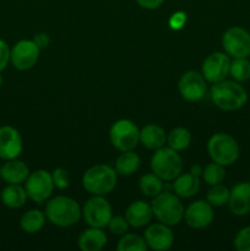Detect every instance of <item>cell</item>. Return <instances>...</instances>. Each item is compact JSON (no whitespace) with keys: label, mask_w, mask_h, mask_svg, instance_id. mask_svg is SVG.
I'll use <instances>...</instances> for the list:
<instances>
[{"label":"cell","mask_w":250,"mask_h":251,"mask_svg":"<svg viewBox=\"0 0 250 251\" xmlns=\"http://www.w3.org/2000/svg\"><path fill=\"white\" fill-rule=\"evenodd\" d=\"M46 217L51 225L60 228L75 226L82 217V208L77 201L65 195L50 199L46 206Z\"/></svg>","instance_id":"obj_1"},{"label":"cell","mask_w":250,"mask_h":251,"mask_svg":"<svg viewBox=\"0 0 250 251\" xmlns=\"http://www.w3.org/2000/svg\"><path fill=\"white\" fill-rule=\"evenodd\" d=\"M211 100L220 109L225 112H234L247 104L248 92L240 82L234 80H223L212 85Z\"/></svg>","instance_id":"obj_2"},{"label":"cell","mask_w":250,"mask_h":251,"mask_svg":"<svg viewBox=\"0 0 250 251\" xmlns=\"http://www.w3.org/2000/svg\"><path fill=\"white\" fill-rule=\"evenodd\" d=\"M117 183V171L108 164L100 163L90 167L82 176L83 189L91 195H108L114 190Z\"/></svg>","instance_id":"obj_3"},{"label":"cell","mask_w":250,"mask_h":251,"mask_svg":"<svg viewBox=\"0 0 250 251\" xmlns=\"http://www.w3.org/2000/svg\"><path fill=\"white\" fill-rule=\"evenodd\" d=\"M152 212L158 222L169 226H176L184 218V206L176 194L162 191L154 196L151 202Z\"/></svg>","instance_id":"obj_4"},{"label":"cell","mask_w":250,"mask_h":251,"mask_svg":"<svg viewBox=\"0 0 250 251\" xmlns=\"http://www.w3.org/2000/svg\"><path fill=\"white\" fill-rule=\"evenodd\" d=\"M207 152L210 158L221 166H232L239 158L240 149L237 140L225 132L213 134L207 141Z\"/></svg>","instance_id":"obj_5"},{"label":"cell","mask_w":250,"mask_h":251,"mask_svg":"<svg viewBox=\"0 0 250 251\" xmlns=\"http://www.w3.org/2000/svg\"><path fill=\"white\" fill-rule=\"evenodd\" d=\"M151 171L163 181H173L183 173V158L178 151L163 146L152 156Z\"/></svg>","instance_id":"obj_6"},{"label":"cell","mask_w":250,"mask_h":251,"mask_svg":"<svg viewBox=\"0 0 250 251\" xmlns=\"http://www.w3.org/2000/svg\"><path fill=\"white\" fill-rule=\"evenodd\" d=\"M109 140L118 151H131L140 142V129L129 119L117 120L109 129Z\"/></svg>","instance_id":"obj_7"},{"label":"cell","mask_w":250,"mask_h":251,"mask_svg":"<svg viewBox=\"0 0 250 251\" xmlns=\"http://www.w3.org/2000/svg\"><path fill=\"white\" fill-rule=\"evenodd\" d=\"M112 216V206L104 196L92 195L82 207V217L90 227L104 229Z\"/></svg>","instance_id":"obj_8"},{"label":"cell","mask_w":250,"mask_h":251,"mask_svg":"<svg viewBox=\"0 0 250 251\" xmlns=\"http://www.w3.org/2000/svg\"><path fill=\"white\" fill-rule=\"evenodd\" d=\"M25 189L28 199L36 203H43L49 200L53 194L54 186L51 173L44 169H38L33 173H29L28 178L25 181Z\"/></svg>","instance_id":"obj_9"},{"label":"cell","mask_w":250,"mask_h":251,"mask_svg":"<svg viewBox=\"0 0 250 251\" xmlns=\"http://www.w3.org/2000/svg\"><path fill=\"white\" fill-rule=\"evenodd\" d=\"M222 47L230 58H249L250 33L240 26H232L222 36Z\"/></svg>","instance_id":"obj_10"},{"label":"cell","mask_w":250,"mask_h":251,"mask_svg":"<svg viewBox=\"0 0 250 251\" xmlns=\"http://www.w3.org/2000/svg\"><path fill=\"white\" fill-rule=\"evenodd\" d=\"M39 53L41 49L33 39H21L10 49V63L20 71L29 70L38 61Z\"/></svg>","instance_id":"obj_11"},{"label":"cell","mask_w":250,"mask_h":251,"mask_svg":"<svg viewBox=\"0 0 250 251\" xmlns=\"http://www.w3.org/2000/svg\"><path fill=\"white\" fill-rule=\"evenodd\" d=\"M230 56L223 51H215L206 56L201 66V74L210 83H217L225 80L229 75Z\"/></svg>","instance_id":"obj_12"},{"label":"cell","mask_w":250,"mask_h":251,"mask_svg":"<svg viewBox=\"0 0 250 251\" xmlns=\"http://www.w3.org/2000/svg\"><path fill=\"white\" fill-rule=\"evenodd\" d=\"M178 90L181 97L188 102H199L205 97L207 91V81L201 73L189 70L179 78Z\"/></svg>","instance_id":"obj_13"},{"label":"cell","mask_w":250,"mask_h":251,"mask_svg":"<svg viewBox=\"0 0 250 251\" xmlns=\"http://www.w3.org/2000/svg\"><path fill=\"white\" fill-rule=\"evenodd\" d=\"M215 213L212 205L203 200L191 202L184 210V221L193 229H203L212 223Z\"/></svg>","instance_id":"obj_14"},{"label":"cell","mask_w":250,"mask_h":251,"mask_svg":"<svg viewBox=\"0 0 250 251\" xmlns=\"http://www.w3.org/2000/svg\"><path fill=\"white\" fill-rule=\"evenodd\" d=\"M144 238L147 247L154 251L169 250L174 244V234L171 227L161 222L150 225L145 230Z\"/></svg>","instance_id":"obj_15"},{"label":"cell","mask_w":250,"mask_h":251,"mask_svg":"<svg viewBox=\"0 0 250 251\" xmlns=\"http://www.w3.org/2000/svg\"><path fill=\"white\" fill-rule=\"evenodd\" d=\"M24 149L21 134L19 130L10 125L0 127V159L9 161L21 154Z\"/></svg>","instance_id":"obj_16"},{"label":"cell","mask_w":250,"mask_h":251,"mask_svg":"<svg viewBox=\"0 0 250 251\" xmlns=\"http://www.w3.org/2000/svg\"><path fill=\"white\" fill-rule=\"evenodd\" d=\"M228 207L234 216L243 217L250 213V181L237 183L229 193Z\"/></svg>","instance_id":"obj_17"},{"label":"cell","mask_w":250,"mask_h":251,"mask_svg":"<svg viewBox=\"0 0 250 251\" xmlns=\"http://www.w3.org/2000/svg\"><path fill=\"white\" fill-rule=\"evenodd\" d=\"M153 217L151 203L146 201L137 200L130 203L125 211V218L129 222L130 227L142 228L149 225Z\"/></svg>","instance_id":"obj_18"},{"label":"cell","mask_w":250,"mask_h":251,"mask_svg":"<svg viewBox=\"0 0 250 251\" xmlns=\"http://www.w3.org/2000/svg\"><path fill=\"white\" fill-rule=\"evenodd\" d=\"M0 176L7 184H24L29 176V168L20 159H9L0 167Z\"/></svg>","instance_id":"obj_19"},{"label":"cell","mask_w":250,"mask_h":251,"mask_svg":"<svg viewBox=\"0 0 250 251\" xmlns=\"http://www.w3.org/2000/svg\"><path fill=\"white\" fill-rule=\"evenodd\" d=\"M140 142L147 150L156 151L167 144V132L163 127L157 124L145 125L140 130Z\"/></svg>","instance_id":"obj_20"},{"label":"cell","mask_w":250,"mask_h":251,"mask_svg":"<svg viewBox=\"0 0 250 251\" xmlns=\"http://www.w3.org/2000/svg\"><path fill=\"white\" fill-rule=\"evenodd\" d=\"M173 181V191L179 198H193L200 190V176H195L191 172L184 174L181 173Z\"/></svg>","instance_id":"obj_21"},{"label":"cell","mask_w":250,"mask_h":251,"mask_svg":"<svg viewBox=\"0 0 250 251\" xmlns=\"http://www.w3.org/2000/svg\"><path fill=\"white\" fill-rule=\"evenodd\" d=\"M77 244L82 251H100L107 244V235L102 228L90 227L81 233Z\"/></svg>","instance_id":"obj_22"},{"label":"cell","mask_w":250,"mask_h":251,"mask_svg":"<svg viewBox=\"0 0 250 251\" xmlns=\"http://www.w3.org/2000/svg\"><path fill=\"white\" fill-rule=\"evenodd\" d=\"M0 199L7 208L16 210V208H21L22 206H25L28 196H27L26 189L21 184H7L2 189Z\"/></svg>","instance_id":"obj_23"},{"label":"cell","mask_w":250,"mask_h":251,"mask_svg":"<svg viewBox=\"0 0 250 251\" xmlns=\"http://www.w3.org/2000/svg\"><path fill=\"white\" fill-rule=\"evenodd\" d=\"M141 166V158L134 150L131 151H124L118 156L115 161V171L119 176H129L136 173Z\"/></svg>","instance_id":"obj_24"},{"label":"cell","mask_w":250,"mask_h":251,"mask_svg":"<svg viewBox=\"0 0 250 251\" xmlns=\"http://www.w3.org/2000/svg\"><path fill=\"white\" fill-rule=\"evenodd\" d=\"M46 221V213L39 210H29L20 218V228L27 234H34L44 227Z\"/></svg>","instance_id":"obj_25"},{"label":"cell","mask_w":250,"mask_h":251,"mask_svg":"<svg viewBox=\"0 0 250 251\" xmlns=\"http://www.w3.org/2000/svg\"><path fill=\"white\" fill-rule=\"evenodd\" d=\"M191 144V134L186 127H174L167 134V145L171 149L180 152L188 149Z\"/></svg>","instance_id":"obj_26"},{"label":"cell","mask_w":250,"mask_h":251,"mask_svg":"<svg viewBox=\"0 0 250 251\" xmlns=\"http://www.w3.org/2000/svg\"><path fill=\"white\" fill-rule=\"evenodd\" d=\"M139 188L145 196L154 198L163 191V180L152 172L140 178Z\"/></svg>","instance_id":"obj_27"},{"label":"cell","mask_w":250,"mask_h":251,"mask_svg":"<svg viewBox=\"0 0 250 251\" xmlns=\"http://www.w3.org/2000/svg\"><path fill=\"white\" fill-rule=\"evenodd\" d=\"M149 249L145 238L134 233H125L117 245L118 251H146Z\"/></svg>","instance_id":"obj_28"},{"label":"cell","mask_w":250,"mask_h":251,"mask_svg":"<svg viewBox=\"0 0 250 251\" xmlns=\"http://www.w3.org/2000/svg\"><path fill=\"white\" fill-rule=\"evenodd\" d=\"M229 193V189L227 186L222 185V184L211 185L207 194H206V201L210 205H212V207H221V206H225L228 203Z\"/></svg>","instance_id":"obj_29"},{"label":"cell","mask_w":250,"mask_h":251,"mask_svg":"<svg viewBox=\"0 0 250 251\" xmlns=\"http://www.w3.org/2000/svg\"><path fill=\"white\" fill-rule=\"evenodd\" d=\"M229 75L237 82L250 80V61L248 58H233L230 61Z\"/></svg>","instance_id":"obj_30"},{"label":"cell","mask_w":250,"mask_h":251,"mask_svg":"<svg viewBox=\"0 0 250 251\" xmlns=\"http://www.w3.org/2000/svg\"><path fill=\"white\" fill-rule=\"evenodd\" d=\"M202 178L205 183H207L210 186L221 184L225 178V166H221V164L212 161L203 168Z\"/></svg>","instance_id":"obj_31"},{"label":"cell","mask_w":250,"mask_h":251,"mask_svg":"<svg viewBox=\"0 0 250 251\" xmlns=\"http://www.w3.org/2000/svg\"><path fill=\"white\" fill-rule=\"evenodd\" d=\"M130 225L126 221V218L122 217V216H115V217L110 218L109 223H108L107 228L109 232L114 235H124L129 229Z\"/></svg>","instance_id":"obj_32"},{"label":"cell","mask_w":250,"mask_h":251,"mask_svg":"<svg viewBox=\"0 0 250 251\" xmlns=\"http://www.w3.org/2000/svg\"><path fill=\"white\" fill-rule=\"evenodd\" d=\"M233 244L238 251H250V226L242 228L235 234Z\"/></svg>","instance_id":"obj_33"},{"label":"cell","mask_w":250,"mask_h":251,"mask_svg":"<svg viewBox=\"0 0 250 251\" xmlns=\"http://www.w3.org/2000/svg\"><path fill=\"white\" fill-rule=\"evenodd\" d=\"M51 178H53L54 186L59 190H65L70 185V176L66 169L64 168H56L54 169V172L51 173Z\"/></svg>","instance_id":"obj_34"},{"label":"cell","mask_w":250,"mask_h":251,"mask_svg":"<svg viewBox=\"0 0 250 251\" xmlns=\"http://www.w3.org/2000/svg\"><path fill=\"white\" fill-rule=\"evenodd\" d=\"M10 47L4 39L0 38V73L6 69L10 63Z\"/></svg>","instance_id":"obj_35"},{"label":"cell","mask_w":250,"mask_h":251,"mask_svg":"<svg viewBox=\"0 0 250 251\" xmlns=\"http://www.w3.org/2000/svg\"><path fill=\"white\" fill-rule=\"evenodd\" d=\"M185 22H186L185 12L178 11L171 16V19H169V26H171L172 29H180L181 27L185 25Z\"/></svg>","instance_id":"obj_36"},{"label":"cell","mask_w":250,"mask_h":251,"mask_svg":"<svg viewBox=\"0 0 250 251\" xmlns=\"http://www.w3.org/2000/svg\"><path fill=\"white\" fill-rule=\"evenodd\" d=\"M33 42L42 50V49L47 48V47L49 46V43H50V37H49V34L46 33V32H39V33H37L36 36L33 37Z\"/></svg>","instance_id":"obj_37"},{"label":"cell","mask_w":250,"mask_h":251,"mask_svg":"<svg viewBox=\"0 0 250 251\" xmlns=\"http://www.w3.org/2000/svg\"><path fill=\"white\" fill-rule=\"evenodd\" d=\"M137 5L142 9L146 10H154L158 9L162 4L164 2V0H136Z\"/></svg>","instance_id":"obj_38"},{"label":"cell","mask_w":250,"mask_h":251,"mask_svg":"<svg viewBox=\"0 0 250 251\" xmlns=\"http://www.w3.org/2000/svg\"><path fill=\"white\" fill-rule=\"evenodd\" d=\"M202 171H203V168L200 166V164H195V166L191 167V169H190L191 173L195 174V176H202Z\"/></svg>","instance_id":"obj_39"},{"label":"cell","mask_w":250,"mask_h":251,"mask_svg":"<svg viewBox=\"0 0 250 251\" xmlns=\"http://www.w3.org/2000/svg\"><path fill=\"white\" fill-rule=\"evenodd\" d=\"M2 82H4V78H2L1 73H0V87H1V86H2Z\"/></svg>","instance_id":"obj_40"},{"label":"cell","mask_w":250,"mask_h":251,"mask_svg":"<svg viewBox=\"0 0 250 251\" xmlns=\"http://www.w3.org/2000/svg\"><path fill=\"white\" fill-rule=\"evenodd\" d=\"M0 179H1V176H0Z\"/></svg>","instance_id":"obj_41"},{"label":"cell","mask_w":250,"mask_h":251,"mask_svg":"<svg viewBox=\"0 0 250 251\" xmlns=\"http://www.w3.org/2000/svg\"><path fill=\"white\" fill-rule=\"evenodd\" d=\"M249 181H250V180H249Z\"/></svg>","instance_id":"obj_42"}]
</instances>
